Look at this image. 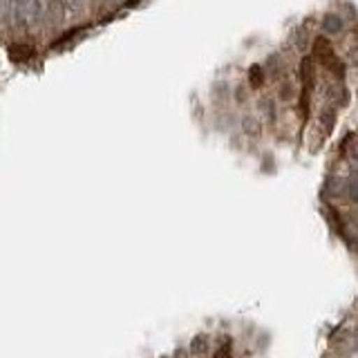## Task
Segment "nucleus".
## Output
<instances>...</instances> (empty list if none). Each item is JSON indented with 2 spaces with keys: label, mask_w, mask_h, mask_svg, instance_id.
<instances>
[{
  "label": "nucleus",
  "mask_w": 358,
  "mask_h": 358,
  "mask_svg": "<svg viewBox=\"0 0 358 358\" xmlns=\"http://www.w3.org/2000/svg\"><path fill=\"white\" fill-rule=\"evenodd\" d=\"M190 350H193V354H204L206 352V336H199V338H195L193 345H190Z\"/></svg>",
  "instance_id": "nucleus-1"
},
{
  "label": "nucleus",
  "mask_w": 358,
  "mask_h": 358,
  "mask_svg": "<svg viewBox=\"0 0 358 358\" xmlns=\"http://www.w3.org/2000/svg\"><path fill=\"white\" fill-rule=\"evenodd\" d=\"M215 358H231V345H222L215 352Z\"/></svg>",
  "instance_id": "nucleus-2"
},
{
  "label": "nucleus",
  "mask_w": 358,
  "mask_h": 358,
  "mask_svg": "<svg viewBox=\"0 0 358 358\" xmlns=\"http://www.w3.org/2000/svg\"><path fill=\"white\" fill-rule=\"evenodd\" d=\"M260 81H262L260 70H257V67H255V70H253V83H255V85H260Z\"/></svg>",
  "instance_id": "nucleus-3"
}]
</instances>
